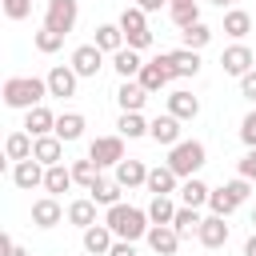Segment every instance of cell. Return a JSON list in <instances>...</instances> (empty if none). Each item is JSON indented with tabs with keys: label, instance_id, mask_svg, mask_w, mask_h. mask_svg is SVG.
Wrapping results in <instances>:
<instances>
[{
	"label": "cell",
	"instance_id": "1",
	"mask_svg": "<svg viewBox=\"0 0 256 256\" xmlns=\"http://www.w3.org/2000/svg\"><path fill=\"white\" fill-rule=\"evenodd\" d=\"M104 224L112 228V236L116 240H144L148 236V228H152V220H148V208H132V204H112L108 212H104Z\"/></svg>",
	"mask_w": 256,
	"mask_h": 256
},
{
	"label": "cell",
	"instance_id": "2",
	"mask_svg": "<svg viewBox=\"0 0 256 256\" xmlns=\"http://www.w3.org/2000/svg\"><path fill=\"white\" fill-rule=\"evenodd\" d=\"M0 96H4L8 108L32 112V108L44 104V96H48V80H40V76H8L4 88H0Z\"/></svg>",
	"mask_w": 256,
	"mask_h": 256
},
{
	"label": "cell",
	"instance_id": "3",
	"mask_svg": "<svg viewBox=\"0 0 256 256\" xmlns=\"http://www.w3.org/2000/svg\"><path fill=\"white\" fill-rule=\"evenodd\" d=\"M204 160H208V148L200 144V140H180L176 148H168V168L180 176V180H192L200 168H204Z\"/></svg>",
	"mask_w": 256,
	"mask_h": 256
},
{
	"label": "cell",
	"instance_id": "4",
	"mask_svg": "<svg viewBox=\"0 0 256 256\" xmlns=\"http://www.w3.org/2000/svg\"><path fill=\"white\" fill-rule=\"evenodd\" d=\"M144 16H148V12H140L136 4L120 12V32H124L128 48H136V52H144V48L152 44V28H148V20H144Z\"/></svg>",
	"mask_w": 256,
	"mask_h": 256
},
{
	"label": "cell",
	"instance_id": "5",
	"mask_svg": "<svg viewBox=\"0 0 256 256\" xmlns=\"http://www.w3.org/2000/svg\"><path fill=\"white\" fill-rule=\"evenodd\" d=\"M76 20H80V4H76V0H48V8H44V28L68 36V32L76 28Z\"/></svg>",
	"mask_w": 256,
	"mask_h": 256
},
{
	"label": "cell",
	"instance_id": "6",
	"mask_svg": "<svg viewBox=\"0 0 256 256\" xmlns=\"http://www.w3.org/2000/svg\"><path fill=\"white\" fill-rule=\"evenodd\" d=\"M88 160L96 164V168H116L120 160H124V136L116 132V136H96L92 144H88Z\"/></svg>",
	"mask_w": 256,
	"mask_h": 256
},
{
	"label": "cell",
	"instance_id": "7",
	"mask_svg": "<svg viewBox=\"0 0 256 256\" xmlns=\"http://www.w3.org/2000/svg\"><path fill=\"white\" fill-rule=\"evenodd\" d=\"M136 80H140V88H144L148 96H152V92H164V88L176 80V76H172V68H168V52H164V56H156V60H144V68H140V76H136Z\"/></svg>",
	"mask_w": 256,
	"mask_h": 256
},
{
	"label": "cell",
	"instance_id": "8",
	"mask_svg": "<svg viewBox=\"0 0 256 256\" xmlns=\"http://www.w3.org/2000/svg\"><path fill=\"white\" fill-rule=\"evenodd\" d=\"M220 68H224L228 76L244 80V76L256 68V52H252L248 44H232V48H224V56H220Z\"/></svg>",
	"mask_w": 256,
	"mask_h": 256
},
{
	"label": "cell",
	"instance_id": "9",
	"mask_svg": "<svg viewBox=\"0 0 256 256\" xmlns=\"http://www.w3.org/2000/svg\"><path fill=\"white\" fill-rule=\"evenodd\" d=\"M44 80H48V96L68 100V96H76V80H80V76H76V68H72V64H52Z\"/></svg>",
	"mask_w": 256,
	"mask_h": 256
},
{
	"label": "cell",
	"instance_id": "10",
	"mask_svg": "<svg viewBox=\"0 0 256 256\" xmlns=\"http://www.w3.org/2000/svg\"><path fill=\"white\" fill-rule=\"evenodd\" d=\"M64 216H68V208H64L56 196H40V200H32V224H36V228H56Z\"/></svg>",
	"mask_w": 256,
	"mask_h": 256
},
{
	"label": "cell",
	"instance_id": "11",
	"mask_svg": "<svg viewBox=\"0 0 256 256\" xmlns=\"http://www.w3.org/2000/svg\"><path fill=\"white\" fill-rule=\"evenodd\" d=\"M148 136H152L156 144H164V148H176V144H180V120H176L172 112L156 116V120H148Z\"/></svg>",
	"mask_w": 256,
	"mask_h": 256
},
{
	"label": "cell",
	"instance_id": "12",
	"mask_svg": "<svg viewBox=\"0 0 256 256\" xmlns=\"http://www.w3.org/2000/svg\"><path fill=\"white\" fill-rule=\"evenodd\" d=\"M44 164L40 160H20V164H12V184L16 188H24V192H32V188H44Z\"/></svg>",
	"mask_w": 256,
	"mask_h": 256
},
{
	"label": "cell",
	"instance_id": "13",
	"mask_svg": "<svg viewBox=\"0 0 256 256\" xmlns=\"http://www.w3.org/2000/svg\"><path fill=\"white\" fill-rule=\"evenodd\" d=\"M144 240H148V248H152L156 256H176V248H180V236H176L172 224H152Z\"/></svg>",
	"mask_w": 256,
	"mask_h": 256
},
{
	"label": "cell",
	"instance_id": "14",
	"mask_svg": "<svg viewBox=\"0 0 256 256\" xmlns=\"http://www.w3.org/2000/svg\"><path fill=\"white\" fill-rule=\"evenodd\" d=\"M72 68H76V76H100L104 52H100L96 44H80V48L72 52Z\"/></svg>",
	"mask_w": 256,
	"mask_h": 256
},
{
	"label": "cell",
	"instance_id": "15",
	"mask_svg": "<svg viewBox=\"0 0 256 256\" xmlns=\"http://www.w3.org/2000/svg\"><path fill=\"white\" fill-rule=\"evenodd\" d=\"M152 196H172V192H180V176L168 168V164H156V168H148V184H144Z\"/></svg>",
	"mask_w": 256,
	"mask_h": 256
},
{
	"label": "cell",
	"instance_id": "16",
	"mask_svg": "<svg viewBox=\"0 0 256 256\" xmlns=\"http://www.w3.org/2000/svg\"><path fill=\"white\" fill-rule=\"evenodd\" d=\"M196 240H200V244H204L208 252L224 248V244H228V224H224V216H204V224H200Z\"/></svg>",
	"mask_w": 256,
	"mask_h": 256
},
{
	"label": "cell",
	"instance_id": "17",
	"mask_svg": "<svg viewBox=\"0 0 256 256\" xmlns=\"http://www.w3.org/2000/svg\"><path fill=\"white\" fill-rule=\"evenodd\" d=\"M168 112H172L176 120H196V116H200V100H196L188 88H176V92H168Z\"/></svg>",
	"mask_w": 256,
	"mask_h": 256
},
{
	"label": "cell",
	"instance_id": "18",
	"mask_svg": "<svg viewBox=\"0 0 256 256\" xmlns=\"http://www.w3.org/2000/svg\"><path fill=\"white\" fill-rule=\"evenodd\" d=\"M24 132L28 136H52L56 132V112L52 108H32V112H24Z\"/></svg>",
	"mask_w": 256,
	"mask_h": 256
},
{
	"label": "cell",
	"instance_id": "19",
	"mask_svg": "<svg viewBox=\"0 0 256 256\" xmlns=\"http://www.w3.org/2000/svg\"><path fill=\"white\" fill-rule=\"evenodd\" d=\"M32 160H40L44 168H52V164H64V140H60V136H36Z\"/></svg>",
	"mask_w": 256,
	"mask_h": 256
},
{
	"label": "cell",
	"instance_id": "20",
	"mask_svg": "<svg viewBox=\"0 0 256 256\" xmlns=\"http://www.w3.org/2000/svg\"><path fill=\"white\" fill-rule=\"evenodd\" d=\"M112 244H116V236H112L108 224H92V228H84V252H92V256H108Z\"/></svg>",
	"mask_w": 256,
	"mask_h": 256
},
{
	"label": "cell",
	"instance_id": "21",
	"mask_svg": "<svg viewBox=\"0 0 256 256\" xmlns=\"http://www.w3.org/2000/svg\"><path fill=\"white\" fill-rule=\"evenodd\" d=\"M168 68H172V76L188 80V76L200 72V52H192V48H176V52H168Z\"/></svg>",
	"mask_w": 256,
	"mask_h": 256
},
{
	"label": "cell",
	"instance_id": "22",
	"mask_svg": "<svg viewBox=\"0 0 256 256\" xmlns=\"http://www.w3.org/2000/svg\"><path fill=\"white\" fill-rule=\"evenodd\" d=\"M144 100H148V92L140 88V80H120V88H116V104H120V112H140Z\"/></svg>",
	"mask_w": 256,
	"mask_h": 256
},
{
	"label": "cell",
	"instance_id": "23",
	"mask_svg": "<svg viewBox=\"0 0 256 256\" xmlns=\"http://www.w3.org/2000/svg\"><path fill=\"white\" fill-rule=\"evenodd\" d=\"M116 184L120 188H140V184H148V168H144V160H120L116 164Z\"/></svg>",
	"mask_w": 256,
	"mask_h": 256
},
{
	"label": "cell",
	"instance_id": "24",
	"mask_svg": "<svg viewBox=\"0 0 256 256\" xmlns=\"http://www.w3.org/2000/svg\"><path fill=\"white\" fill-rule=\"evenodd\" d=\"M84 128H88V120H84L80 112H60V116H56V132H52V136H60L64 144H72V140H80V136H84Z\"/></svg>",
	"mask_w": 256,
	"mask_h": 256
},
{
	"label": "cell",
	"instance_id": "25",
	"mask_svg": "<svg viewBox=\"0 0 256 256\" xmlns=\"http://www.w3.org/2000/svg\"><path fill=\"white\" fill-rule=\"evenodd\" d=\"M32 148H36V136H28V132H8V140H4V156L12 164L32 160Z\"/></svg>",
	"mask_w": 256,
	"mask_h": 256
},
{
	"label": "cell",
	"instance_id": "26",
	"mask_svg": "<svg viewBox=\"0 0 256 256\" xmlns=\"http://www.w3.org/2000/svg\"><path fill=\"white\" fill-rule=\"evenodd\" d=\"M96 208H100V204H96L92 196L72 200V204H68V224H76L80 232H84V228H92V224H96Z\"/></svg>",
	"mask_w": 256,
	"mask_h": 256
},
{
	"label": "cell",
	"instance_id": "27",
	"mask_svg": "<svg viewBox=\"0 0 256 256\" xmlns=\"http://www.w3.org/2000/svg\"><path fill=\"white\" fill-rule=\"evenodd\" d=\"M252 20H256V16H252V12H244V8H228V12H224V32L240 44V40L252 32Z\"/></svg>",
	"mask_w": 256,
	"mask_h": 256
},
{
	"label": "cell",
	"instance_id": "28",
	"mask_svg": "<svg viewBox=\"0 0 256 256\" xmlns=\"http://www.w3.org/2000/svg\"><path fill=\"white\" fill-rule=\"evenodd\" d=\"M100 52H120V48H128V40H124V32H120V24H100L96 28V40H92Z\"/></svg>",
	"mask_w": 256,
	"mask_h": 256
},
{
	"label": "cell",
	"instance_id": "29",
	"mask_svg": "<svg viewBox=\"0 0 256 256\" xmlns=\"http://www.w3.org/2000/svg\"><path fill=\"white\" fill-rule=\"evenodd\" d=\"M112 68L120 72V80H136V76H140V68H144V60H140V52H136V48H120V52L112 56Z\"/></svg>",
	"mask_w": 256,
	"mask_h": 256
},
{
	"label": "cell",
	"instance_id": "30",
	"mask_svg": "<svg viewBox=\"0 0 256 256\" xmlns=\"http://www.w3.org/2000/svg\"><path fill=\"white\" fill-rule=\"evenodd\" d=\"M76 180H72V168H64V164H52L48 172H44V192L48 196H60V192H68Z\"/></svg>",
	"mask_w": 256,
	"mask_h": 256
},
{
	"label": "cell",
	"instance_id": "31",
	"mask_svg": "<svg viewBox=\"0 0 256 256\" xmlns=\"http://www.w3.org/2000/svg\"><path fill=\"white\" fill-rule=\"evenodd\" d=\"M120 192H124V188H120L116 180H104V176H100V180L88 188V196H92L100 208H112V204H120Z\"/></svg>",
	"mask_w": 256,
	"mask_h": 256
},
{
	"label": "cell",
	"instance_id": "32",
	"mask_svg": "<svg viewBox=\"0 0 256 256\" xmlns=\"http://www.w3.org/2000/svg\"><path fill=\"white\" fill-rule=\"evenodd\" d=\"M208 196H212V188L204 184V180H184L180 184V200H184V208H200V204H208Z\"/></svg>",
	"mask_w": 256,
	"mask_h": 256
},
{
	"label": "cell",
	"instance_id": "33",
	"mask_svg": "<svg viewBox=\"0 0 256 256\" xmlns=\"http://www.w3.org/2000/svg\"><path fill=\"white\" fill-rule=\"evenodd\" d=\"M200 224H204V216H200L196 208H176L172 228H176V236H180V240H184V236H196V232H200Z\"/></svg>",
	"mask_w": 256,
	"mask_h": 256
},
{
	"label": "cell",
	"instance_id": "34",
	"mask_svg": "<svg viewBox=\"0 0 256 256\" xmlns=\"http://www.w3.org/2000/svg\"><path fill=\"white\" fill-rule=\"evenodd\" d=\"M120 136H128V140H140V136H148V120L140 116V112H120Z\"/></svg>",
	"mask_w": 256,
	"mask_h": 256
},
{
	"label": "cell",
	"instance_id": "35",
	"mask_svg": "<svg viewBox=\"0 0 256 256\" xmlns=\"http://www.w3.org/2000/svg\"><path fill=\"white\" fill-rule=\"evenodd\" d=\"M148 220H152V224H172V220H176V204H172V196H152V204H148Z\"/></svg>",
	"mask_w": 256,
	"mask_h": 256
},
{
	"label": "cell",
	"instance_id": "36",
	"mask_svg": "<svg viewBox=\"0 0 256 256\" xmlns=\"http://www.w3.org/2000/svg\"><path fill=\"white\" fill-rule=\"evenodd\" d=\"M68 168H72V180H76L80 188H92V184L100 180V168H96V164H92L88 156H84V160H72Z\"/></svg>",
	"mask_w": 256,
	"mask_h": 256
},
{
	"label": "cell",
	"instance_id": "37",
	"mask_svg": "<svg viewBox=\"0 0 256 256\" xmlns=\"http://www.w3.org/2000/svg\"><path fill=\"white\" fill-rule=\"evenodd\" d=\"M168 16H172V24L184 32V28L200 24V0H196V4H180V8H168Z\"/></svg>",
	"mask_w": 256,
	"mask_h": 256
},
{
	"label": "cell",
	"instance_id": "38",
	"mask_svg": "<svg viewBox=\"0 0 256 256\" xmlns=\"http://www.w3.org/2000/svg\"><path fill=\"white\" fill-rule=\"evenodd\" d=\"M180 40H184V48H192V52H200V48H204V44L212 40V28H208V24L200 20V24H192V28H184V32H180Z\"/></svg>",
	"mask_w": 256,
	"mask_h": 256
},
{
	"label": "cell",
	"instance_id": "39",
	"mask_svg": "<svg viewBox=\"0 0 256 256\" xmlns=\"http://www.w3.org/2000/svg\"><path fill=\"white\" fill-rule=\"evenodd\" d=\"M208 208H212V216H224V220H228V216H232L240 204L228 196V188H212V196H208Z\"/></svg>",
	"mask_w": 256,
	"mask_h": 256
},
{
	"label": "cell",
	"instance_id": "40",
	"mask_svg": "<svg viewBox=\"0 0 256 256\" xmlns=\"http://www.w3.org/2000/svg\"><path fill=\"white\" fill-rule=\"evenodd\" d=\"M32 44H36V52L52 56V52H60V48H64V36H60V32H52V28H40V32L32 36Z\"/></svg>",
	"mask_w": 256,
	"mask_h": 256
},
{
	"label": "cell",
	"instance_id": "41",
	"mask_svg": "<svg viewBox=\"0 0 256 256\" xmlns=\"http://www.w3.org/2000/svg\"><path fill=\"white\" fill-rule=\"evenodd\" d=\"M8 20H28L32 16V0H0Z\"/></svg>",
	"mask_w": 256,
	"mask_h": 256
},
{
	"label": "cell",
	"instance_id": "42",
	"mask_svg": "<svg viewBox=\"0 0 256 256\" xmlns=\"http://www.w3.org/2000/svg\"><path fill=\"white\" fill-rule=\"evenodd\" d=\"M224 188H228V196H232L236 204H244V200L252 196V180H244V176H236V180H228Z\"/></svg>",
	"mask_w": 256,
	"mask_h": 256
},
{
	"label": "cell",
	"instance_id": "43",
	"mask_svg": "<svg viewBox=\"0 0 256 256\" xmlns=\"http://www.w3.org/2000/svg\"><path fill=\"white\" fill-rule=\"evenodd\" d=\"M240 140H244L248 148H256V108H252V112L240 120Z\"/></svg>",
	"mask_w": 256,
	"mask_h": 256
},
{
	"label": "cell",
	"instance_id": "44",
	"mask_svg": "<svg viewBox=\"0 0 256 256\" xmlns=\"http://www.w3.org/2000/svg\"><path fill=\"white\" fill-rule=\"evenodd\" d=\"M240 176H244V180H256V148H248V152L240 156Z\"/></svg>",
	"mask_w": 256,
	"mask_h": 256
},
{
	"label": "cell",
	"instance_id": "45",
	"mask_svg": "<svg viewBox=\"0 0 256 256\" xmlns=\"http://www.w3.org/2000/svg\"><path fill=\"white\" fill-rule=\"evenodd\" d=\"M240 92H244L248 100H256V68H252V72H248V76L240 80Z\"/></svg>",
	"mask_w": 256,
	"mask_h": 256
},
{
	"label": "cell",
	"instance_id": "46",
	"mask_svg": "<svg viewBox=\"0 0 256 256\" xmlns=\"http://www.w3.org/2000/svg\"><path fill=\"white\" fill-rule=\"evenodd\" d=\"M108 256H136V244H132V240H116Z\"/></svg>",
	"mask_w": 256,
	"mask_h": 256
},
{
	"label": "cell",
	"instance_id": "47",
	"mask_svg": "<svg viewBox=\"0 0 256 256\" xmlns=\"http://www.w3.org/2000/svg\"><path fill=\"white\" fill-rule=\"evenodd\" d=\"M136 8L140 12H160V8H168V0H136Z\"/></svg>",
	"mask_w": 256,
	"mask_h": 256
},
{
	"label": "cell",
	"instance_id": "48",
	"mask_svg": "<svg viewBox=\"0 0 256 256\" xmlns=\"http://www.w3.org/2000/svg\"><path fill=\"white\" fill-rule=\"evenodd\" d=\"M244 256H256V232L248 236V244H244Z\"/></svg>",
	"mask_w": 256,
	"mask_h": 256
},
{
	"label": "cell",
	"instance_id": "49",
	"mask_svg": "<svg viewBox=\"0 0 256 256\" xmlns=\"http://www.w3.org/2000/svg\"><path fill=\"white\" fill-rule=\"evenodd\" d=\"M4 256H28V252H24V248H20V244H12V248H8V252H4Z\"/></svg>",
	"mask_w": 256,
	"mask_h": 256
},
{
	"label": "cell",
	"instance_id": "50",
	"mask_svg": "<svg viewBox=\"0 0 256 256\" xmlns=\"http://www.w3.org/2000/svg\"><path fill=\"white\" fill-rule=\"evenodd\" d=\"M180 4H196V0H168V8H180Z\"/></svg>",
	"mask_w": 256,
	"mask_h": 256
},
{
	"label": "cell",
	"instance_id": "51",
	"mask_svg": "<svg viewBox=\"0 0 256 256\" xmlns=\"http://www.w3.org/2000/svg\"><path fill=\"white\" fill-rule=\"evenodd\" d=\"M208 4H216V8H232V0H208Z\"/></svg>",
	"mask_w": 256,
	"mask_h": 256
},
{
	"label": "cell",
	"instance_id": "52",
	"mask_svg": "<svg viewBox=\"0 0 256 256\" xmlns=\"http://www.w3.org/2000/svg\"><path fill=\"white\" fill-rule=\"evenodd\" d=\"M252 228H256V208H252Z\"/></svg>",
	"mask_w": 256,
	"mask_h": 256
},
{
	"label": "cell",
	"instance_id": "53",
	"mask_svg": "<svg viewBox=\"0 0 256 256\" xmlns=\"http://www.w3.org/2000/svg\"><path fill=\"white\" fill-rule=\"evenodd\" d=\"M204 256H212V252H204Z\"/></svg>",
	"mask_w": 256,
	"mask_h": 256
}]
</instances>
